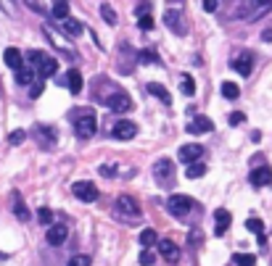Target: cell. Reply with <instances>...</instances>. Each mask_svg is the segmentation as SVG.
I'll use <instances>...</instances> for the list:
<instances>
[{"label":"cell","mask_w":272,"mask_h":266,"mask_svg":"<svg viewBox=\"0 0 272 266\" xmlns=\"http://www.w3.org/2000/svg\"><path fill=\"white\" fill-rule=\"evenodd\" d=\"M27 58H29V64H32L29 69L37 71L42 79H45V76H53V74L58 71V61H56L53 56H48L45 50H29Z\"/></svg>","instance_id":"cell-1"},{"label":"cell","mask_w":272,"mask_h":266,"mask_svg":"<svg viewBox=\"0 0 272 266\" xmlns=\"http://www.w3.org/2000/svg\"><path fill=\"white\" fill-rule=\"evenodd\" d=\"M98 129V121H95V114L90 111V108H85V111H80L77 116H74V135L82 137V140H90L95 135Z\"/></svg>","instance_id":"cell-2"},{"label":"cell","mask_w":272,"mask_h":266,"mask_svg":"<svg viewBox=\"0 0 272 266\" xmlns=\"http://www.w3.org/2000/svg\"><path fill=\"white\" fill-rule=\"evenodd\" d=\"M167 211H169L175 219H190L193 211H195V200L188 198V195H169Z\"/></svg>","instance_id":"cell-3"},{"label":"cell","mask_w":272,"mask_h":266,"mask_svg":"<svg viewBox=\"0 0 272 266\" xmlns=\"http://www.w3.org/2000/svg\"><path fill=\"white\" fill-rule=\"evenodd\" d=\"M272 11V3H256V0H249V3H240L238 6V19L243 21H256L259 16Z\"/></svg>","instance_id":"cell-4"},{"label":"cell","mask_w":272,"mask_h":266,"mask_svg":"<svg viewBox=\"0 0 272 266\" xmlns=\"http://www.w3.org/2000/svg\"><path fill=\"white\" fill-rule=\"evenodd\" d=\"M154 179L161 184V187H172L175 184V164L169 158H161L154 164Z\"/></svg>","instance_id":"cell-5"},{"label":"cell","mask_w":272,"mask_h":266,"mask_svg":"<svg viewBox=\"0 0 272 266\" xmlns=\"http://www.w3.org/2000/svg\"><path fill=\"white\" fill-rule=\"evenodd\" d=\"M103 103H106V108H111L114 114H130L132 108H135L132 100H130V95H127V92H122V90H119V92H111V95L106 98Z\"/></svg>","instance_id":"cell-6"},{"label":"cell","mask_w":272,"mask_h":266,"mask_svg":"<svg viewBox=\"0 0 272 266\" xmlns=\"http://www.w3.org/2000/svg\"><path fill=\"white\" fill-rule=\"evenodd\" d=\"M114 208H116V214H122V216H127V219H138V216H140V206H138L135 198H130V195H119L116 203H114Z\"/></svg>","instance_id":"cell-7"},{"label":"cell","mask_w":272,"mask_h":266,"mask_svg":"<svg viewBox=\"0 0 272 266\" xmlns=\"http://www.w3.org/2000/svg\"><path fill=\"white\" fill-rule=\"evenodd\" d=\"M71 193H74V198H80V200H85V203L98 200V187H95L93 182H74V184H71Z\"/></svg>","instance_id":"cell-8"},{"label":"cell","mask_w":272,"mask_h":266,"mask_svg":"<svg viewBox=\"0 0 272 266\" xmlns=\"http://www.w3.org/2000/svg\"><path fill=\"white\" fill-rule=\"evenodd\" d=\"M111 135L116 140H132L135 135H138V124L130 121V119H119L114 127H111Z\"/></svg>","instance_id":"cell-9"},{"label":"cell","mask_w":272,"mask_h":266,"mask_svg":"<svg viewBox=\"0 0 272 266\" xmlns=\"http://www.w3.org/2000/svg\"><path fill=\"white\" fill-rule=\"evenodd\" d=\"M164 24H167L175 35H185V32H188V26H185V21H183V13L175 11V8H169L167 13H164Z\"/></svg>","instance_id":"cell-10"},{"label":"cell","mask_w":272,"mask_h":266,"mask_svg":"<svg viewBox=\"0 0 272 266\" xmlns=\"http://www.w3.org/2000/svg\"><path fill=\"white\" fill-rule=\"evenodd\" d=\"M35 137L40 140L42 148H53L56 140H58V132L53 127H48V124H37V127H35Z\"/></svg>","instance_id":"cell-11"},{"label":"cell","mask_w":272,"mask_h":266,"mask_svg":"<svg viewBox=\"0 0 272 266\" xmlns=\"http://www.w3.org/2000/svg\"><path fill=\"white\" fill-rule=\"evenodd\" d=\"M180 161H183V164H195V161H199L201 158V155H204V148L201 145H195V143H188V145H183V148H180Z\"/></svg>","instance_id":"cell-12"},{"label":"cell","mask_w":272,"mask_h":266,"mask_svg":"<svg viewBox=\"0 0 272 266\" xmlns=\"http://www.w3.org/2000/svg\"><path fill=\"white\" fill-rule=\"evenodd\" d=\"M233 69L240 74V76H249L254 71V53H240L233 58Z\"/></svg>","instance_id":"cell-13"},{"label":"cell","mask_w":272,"mask_h":266,"mask_svg":"<svg viewBox=\"0 0 272 266\" xmlns=\"http://www.w3.org/2000/svg\"><path fill=\"white\" fill-rule=\"evenodd\" d=\"M249 182H251L254 187H267V184L272 182V169H269V166H256L251 174H249Z\"/></svg>","instance_id":"cell-14"},{"label":"cell","mask_w":272,"mask_h":266,"mask_svg":"<svg viewBox=\"0 0 272 266\" xmlns=\"http://www.w3.org/2000/svg\"><path fill=\"white\" fill-rule=\"evenodd\" d=\"M214 219H217L214 234H217V237H222V234L230 229V222H233V216H230V211H228V208H217V211H214Z\"/></svg>","instance_id":"cell-15"},{"label":"cell","mask_w":272,"mask_h":266,"mask_svg":"<svg viewBox=\"0 0 272 266\" xmlns=\"http://www.w3.org/2000/svg\"><path fill=\"white\" fill-rule=\"evenodd\" d=\"M185 129H188L190 135H206V132L214 129V124H211V119H206V116H195Z\"/></svg>","instance_id":"cell-16"},{"label":"cell","mask_w":272,"mask_h":266,"mask_svg":"<svg viewBox=\"0 0 272 266\" xmlns=\"http://www.w3.org/2000/svg\"><path fill=\"white\" fill-rule=\"evenodd\" d=\"M45 237H48V243H51V245H61V243L69 237V229H66V224H51V227H48V234H45Z\"/></svg>","instance_id":"cell-17"},{"label":"cell","mask_w":272,"mask_h":266,"mask_svg":"<svg viewBox=\"0 0 272 266\" xmlns=\"http://www.w3.org/2000/svg\"><path fill=\"white\" fill-rule=\"evenodd\" d=\"M64 85L69 87L71 95H80V92H82V74L77 69H69L66 76H64Z\"/></svg>","instance_id":"cell-18"},{"label":"cell","mask_w":272,"mask_h":266,"mask_svg":"<svg viewBox=\"0 0 272 266\" xmlns=\"http://www.w3.org/2000/svg\"><path fill=\"white\" fill-rule=\"evenodd\" d=\"M159 250H161L164 261H169V263H177V261H180V248H177V243L161 240V243H159Z\"/></svg>","instance_id":"cell-19"},{"label":"cell","mask_w":272,"mask_h":266,"mask_svg":"<svg viewBox=\"0 0 272 266\" xmlns=\"http://www.w3.org/2000/svg\"><path fill=\"white\" fill-rule=\"evenodd\" d=\"M246 229L256 234V240H259V245H262V248L267 245V234H264V224H262V219H256V216H251V219H249V222H246Z\"/></svg>","instance_id":"cell-20"},{"label":"cell","mask_w":272,"mask_h":266,"mask_svg":"<svg viewBox=\"0 0 272 266\" xmlns=\"http://www.w3.org/2000/svg\"><path fill=\"white\" fill-rule=\"evenodd\" d=\"M3 61H6V64H8L13 71H19V69L24 66V61H21V50H19V48H6Z\"/></svg>","instance_id":"cell-21"},{"label":"cell","mask_w":272,"mask_h":266,"mask_svg":"<svg viewBox=\"0 0 272 266\" xmlns=\"http://www.w3.org/2000/svg\"><path fill=\"white\" fill-rule=\"evenodd\" d=\"M61 29H64V32L69 35V37H80L82 32H85V26H82V21H77V19H64L61 21Z\"/></svg>","instance_id":"cell-22"},{"label":"cell","mask_w":272,"mask_h":266,"mask_svg":"<svg viewBox=\"0 0 272 266\" xmlns=\"http://www.w3.org/2000/svg\"><path fill=\"white\" fill-rule=\"evenodd\" d=\"M13 214H16L19 222H29V216H32V214L27 211V206H24V200H21L19 193H13Z\"/></svg>","instance_id":"cell-23"},{"label":"cell","mask_w":272,"mask_h":266,"mask_svg":"<svg viewBox=\"0 0 272 266\" xmlns=\"http://www.w3.org/2000/svg\"><path fill=\"white\" fill-rule=\"evenodd\" d=\"M148 92H151V95H156V98H159V100H161L164 105H172V98H169V92H167V90H164L161 85H156V82H151V85H148Z\"/></svg>","instance_id":"cell-24"},{"label":"cell","mask_w":272,"mask_h":266,"mask_svg":"<svg viewBox=\"0 0 272 266\" xmlns=\"http://www.w3.org/2000/svg\"><path fill=\"white\" fill-rule=\"evenodd\" d=\"M180 92H183V95H195V82H193V76L190 74H183L180 76Z\"/></svg>","instance_id":"cell-25"},{"label":"cell","mask_w":272,"mask_h":266,"mask_svg":"<svg viewBox=\"0 0 272 266\" xmlns=\"http://www.w3.org/2000/svg\"><path fill=\"white\" fill-rule=\"evenodd\" d=\"M135 58H138V64H145V66H156V64H159L156 50H151V48H148V50H140Z\"/></svg>","instance_id":"cell-26"},{"label":"cell","mask_w":272,"mask_h":266,"mask_svg":"<svg viewBox=\"0 0 272 266\" xmlns=\"http://www.w3.org/2000/svg\"><path fill=\"white\" fill-rule=\"evenodd\" d=\"M16 82L21 85V87H27V85H32L35 82V71L29 69V66H21L19 71H16Z\"/></svg>","instance_id":"cell-27"},{"label":"cell","mask_w":272,"mask_h":266,"mask_svg":"<svg viewBox=\"0 0 272 266\" xmlns=\"http://www.w3.org/2000/svg\"><path fill=\"white\" fill-rule=\"evenodd\" d=\"M156 243H159L156 229H143V232H140V245H143V248H151V245H156Z\"/></svg>","instance_id":"cell-28"},{"label":"cell","mask_w":272,"mask_h":266,"mask_svg":"<svg viewBox=\"0 0 272 266\" xmlns=\"http://www.w3.org/2000/svg\"><path fill=\"white\" fill-rule=\"evenodd\" d=\"M222 95L228 98V100H238L240 90H238V85H235V82H222Z\"/></svg>","instance_id":"cell-29"},{"label":"cell","mask_w":272,"mask_h":266,"mask_svg":"<svg viewBox=\"0 0 272 266\" xmlns=\"http://www.w3.org/2000/svg\"><path fill=\"white\" fill-rule=\"evenodd\" d=\"M51 11H53V16H56V19H61V21H64V19H69L71 6H69V3H53V8H51Z\"/></svg>","instance_id":"cell-30"},{"label":"cell","mask_w":272,"mask_h":266,"mask_svg":"<svg viewBox=\"0 0 272 266\" xmlns=\"http://www.w3.org/2000/svg\"><path fill=\"white\" fill-rule=\"evenodd\" d=\"M185 174H188L190 179H199V177H204V174H206V166L195 161V164H190V166L185 169Z\"/></svg>","instance_id":"cell-31"},{"label":"cell","mask_w":272,"mask_h":266,"mask_svg":"<svg viewBox=\"0 0 272 266\" xmlns=\"http://www.w3.org/2000/svg\"><path fill=\"white\" fill-rule=\"evenodd\" d=\"M233 263H235V266H254V263H256V256H251V253H235V256H233Z\"/></svg>","instance_id":"cell-32"},{"label":"cell","mask_w":272,"mask_h":266,"mask_svg":"<svg viewBox=\"0 0 272 266\" xmlns=\"http://www.w3.org/2000/svg\"><path fill=\"white\" fill-rule=\"evenodd\" d=\"M101 13H103V19H106V24H111V26L116 24V13H114V8H111L109 3H103V6H101Z\"/></svg>","instance_id":"cell-33"},{"label":"cell","mask_w":272,"mask_h":266,"mask_svg":"<svg viewBox=\"0 0 272 266\" xmlns=\"http://www.w3.org/2000/svg\"><path fill=\"white\" fill-rule=\"evenodd\" d=\"M37 219H40V224L51 227V224H53V211H51V208H40V211H37Z\"/></svg>","instance_id":"cell-34"},{"label":"cell","mask_w":272,"mask_h":266,"mask_svg":"<svg viewBox=\"0 0 272 266\" xmlns=\"http://www.w3.org/2000/svg\"><path fill=\"white\" fill-rule=\"evenodd\" d=\"M138 26L145 29V32H148V29H154V16H151V13H140V16H138Z\"/></svg>","instance_id":"cell-35"},{"label":"cell","mask_w":272,"mask_h":266,"mask_svg":"<svg viewBox=\"0 0 272 266\" xmlns=\"http://www.w3.org/2000/svg\"><path fill=\"white\" fill-rule=\"evenodd\" d=\"M24 140H27V132H24V129H16V132L8 135V143H11V145H21Z\"/></svg>","instance_id":"cell-36"},{"label":"cell","mask_w":272,"mask_h":266,"mask_svg":"<svg viewBox=\"0 0 272 266\" xmlns=\"http://www.w3.org/2000/svg\"><path fill=\"white\" fill-rule=\"evenodd\" d=\"M90 263H93V261H90V256H71L69 258V266H90Z\"/></svg>","instance_id":"cell-37"},{"label":"cell","mask_w":272,"mask_h":266,"mask_svg":"<svg viewBox=\"0 0 272 266\" xmlns=\"http://www.w3.org/2000/svg\"><path fill=\"white\" fill-rule=\"evenodd\" d=\"M154 261H156V256L151 253V250H143V253H140V263L143 266H154Z\"/></svg>","instance_id":"cell-38"},{"label":"cell","mask_w":272,"mask_h":266,"mask_svg":"<svg viewBox=\"0 0 272 266\" xmlns=\"http://www.w3.org/2000/svg\"><path fill=\"white\" fill-rule=\"evenodd\" d=\"M228 121L233 124V127H238V124H243V121H246V114H240V111H233Z\"/></svg>","instance_id":"cell-39"},{"label":"cell","mask_w":272,"mask_h":266,"mask_svg":"<svg viewBox=\"0 0 272 266\" xmlns=\"http://www.w3.org/2000/svg\"><path fill=\"white\" fill-rule=\"evenodd\" d=\"M40 95H42V82H37V85L29 87V98H40Z\"/></svg>","instance_id":"cell-40"},{"label":"cell","mask_w":272,"mask_h":266,"mask_svg":"<svg viewBox=\"0 0 272 266\" xmlns=\"http://www.w3.org/2000/svg\"><path fill=\"white\" fill-rule=\"evenodd\" d=\"M101 174H103V177H116V169L106 164V166H101Z\"/></svg>","instance_id":"cell-41"},{"label":"cell","mask_w":272,"mask_h":266,"mask_svg":"<svg viewBox=\"0 0 272 266\" xmlns=\"http://www.w3.org/2000/svg\"><path fill=\"white\" fill-rule=\"evenodd\" d=\"M135 11H138V16H140V13H151V3H140Z\"/></svg>","instance_id":"cell-42"},{"label":"cell","mask_w":272,"mask_h":266,"mask_svg":"<svg viewBox=\"0 0 272 266\" xmlns=\"http://www.w3.org/2000/svg\"><path fill=\"white\" fill-rule=\"evenodd\" d=\"M262 40H264V42H272V26L262 32Z\"/></svg>","instance_id":"cell-43"},{"label":"cell","mask_w":272,"mask_h":266,"mask_svg":"<svg viewBox=\"0 0 272 266\" xmlns=\"http://www.w3.org/2000/svg\"><path fill=\"white\" fill-rule=\"evenodd\" d=\"M204 11H217V3H211V0H209V3H204Z\"/></svg>","instance_id":"cell-44"}]
</instances>
